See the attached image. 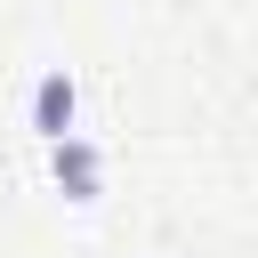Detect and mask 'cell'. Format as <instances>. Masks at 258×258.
I'll use <instances>...</instances> for the list:
<instances>
[{
	"instance_id": "obj_1",
	"label": "cell",
	"mask_w": 258,
	"mask_h": 258,
	"mask_svg": "<svg viewBox=\"0 0 258 258\" xmlns=\"http://www.w3.org/2000/svg\"><path fill=\"white\" fill-rule=\"evenodd\" d=\"M48 177H56V194H64V202H97V194H105V153L73 129V137H56V145H48Z\"/></svg>"
},
{
	"instance_id": "obj_2",
	"label": "cell",
	"mask_w": 258,
	"mask_h": 258,
	"mask_svg": "<svg viewBox=\"0 0 258 258\" xmlns=\"http://www.w3.org/2000/svg\"><path fill=\"white\" fill-rule=\"evenodd\" d=\"M73 121H81V89H73V73H40L32 81V137H73Z\"/></svg>"
}]
</instances>
